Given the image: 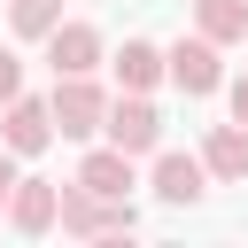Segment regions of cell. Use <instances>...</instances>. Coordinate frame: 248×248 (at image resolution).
Wrapping results in <instances>:
<instances>
[{"instance_id": "6da1fadb", "label": "cell", "mask_w": 248, "mask_h": 248, "mask_svg": "<svg viewBox=\"0 0 248 248\" xmlns=\"http://www.w3.org/2000/svg\"><path fill=\"white\" fill-rule=\"evenodd\" d=\"M54 225L70 232V240H124V232H140V217H132V194L116 202V194H93V186H54Z\"/></svg>"}, {"instance_id": "7a4b0ae2", "label": "cell", "mask_w": 248, "mask_h": 248, "mask_svg": "<svg viewBox=\"0 0 248 248\" xmlns=\"http://www.w3.org/2000/svg\"><path fill=\"white\" fill-rule=\"evenodd\" d=\"M46 116H54V132H62V140H93V132H101V116H108V93L93 85V70H85V78H54Z\"/></svg>"}, {"instance_id": "3957f363", "label": "cell", "mask_w": 248, "mask_h": 248, "mask_svg": "<svg viewBox=\"0 0 248 248\" xmlns=\"http://www.w3.org/2000/svg\"><path fill=\"white\" fill-rule=\"evenodd\" d=\"M101 132H108V147H124V155H155V147H163V108H155L147 93H116L108 116H101Z\"/></svg>"}, {"instance_id": "277c9868", "label": "cell", "mask_w": 248, "mask_h": 248, "mask_svg": "<svg viewBox=\"0 0 248 248\" xmlns=\"http://www.w3.org/2000/svg\"><path fill=\"white\" fill-rule=\"evenodd\" d=\"M163 78H170L186 101L217 93V78H225V70H217V39H202V31H194V39H178V46L163 54Z\"/></svg>"}, {"instance_id": "5b68a950", "label": "cell", "mask_w": 248, "mask_h": 248, "mask_svg": "<svg viewBox=\"0 0 248 248\" xmlns=\"http://www.w3.org/2000/svg\"><path fill=\"white\" fill-rule=\"evenodd\" d=\"M46 140H54V116H46V101H39V93L0 101V147H8V155H39Z\"/></svg>"}, {"instance_id": "8992f818", "label": "cell", "mask_w": 248, "mask_h": 248, "mask_svg": "<svg viewBox=\"0 0 248 248\" xmlns=\"http://www.w3.org/2000/svg\"><path fill=\"white\" fill-rule=\"evenodd\" d=\"M46 62H54V78L101 70V31H93V23H54V31H46Z\"/></svg>"}, {"instance_id": "52a82bcc", "label": "cell", "mask_w": 248, "mask_h": 248, "mask_svg": "<svg viewBox=\"0 0 248 248\" xmlns=\"http://www.w3.org/2000/svg\"><path fill=\"white\" fill-rule=\"evenodd\" d=\"M23 240H39V232H54V178H16L8 186V209H0Z\"/></svg>"}, {"instance_id": "ba28073f", "label": "cell", "mask_w": 248, "mask_h": 248, "mask_svg": "<svg viewBox=\"0 0 248 248\" xmlns=\"http://www.w3.org/2000/svg\"><path fill=\"white\" fill-rule=\"evenodd\" d=\"M155 194H163L170 209H194V202L209 194V170H202V155H155Z\"/></svg>"}, {"instance_id": "9c48e42d", "label": "cell", "mask_w": 248, "mask_h": 248, "mask_svg": "<svg viewBox=\"0 0 248 248\" xmlns=\"http://www.w3.org/2000/svg\"><path fill=\"white\" fill-rule=\"evenodd\" d=\"M202 170L225 178V186H240V178H248V124H209V140H202Z\"/></svg>"}, {"instance_id": "30bf717a", "label": "cell", "mask_w": 248, "mask_h": 248, "mask_svg": "<svg viewBox=\"0 0 248 248\" xmlns=\"http://www.w3.org/2000/svg\"><path fill=\"white\" fill-rule=\"evenodd\" d=\"M78 186H93V194H116V202H124V194H132V155H124V147H93V155L78 163Z\"/></svg>"}, {"instance_id": "8fae6325", "label": "cell", "mask_w": 248, "mask_h": 248, "mask_svg": "<svg viewBox=\"0 0 248 248\" xmlns=\"http://www.w3.org/2000/svg\"><path fill=\"white\" fill-rule=\"evenodd\" d=\"M116 78H124V93H147V85L163 78V46H147V39H124V54H116Z\"/></svg>"}, {"instance_id": "7c38bea8", "label": "cell", "mask_w": 248, "mask_h": 248, "mask_svg": "<svg viewBox=\"0 0 248 248\" xmlns=\"http://www.w3.org/2000/svg\"><path fill=\"white\" fill-rule=\"evenodd\" d=\"M194 23H202V39H240L248 31V0H194Z\"/></svg>"}, {"instance_id": "4fadbf2b", "label": "cell", "mask_w": 248, "mask_h": 248, "mask_svg": "<svg viewBox=\"0 0 248 248\" xmlns=\"http://www.w3.org/2000/svg\"><path fill=\"white\" fill-rule=\"evenodd\" d=\"M8 23H16V39H46L62 23V0H8Z\"/></svg>"}, {"instance_id": "5bb4252c", "label": "cell", "mask_w": 248, "mask_h": 248, "mask_svg": "<svg viewBox=\"0 0 248 248\" xmlns=\"http://www.w3.org/2000/svg\"><path fill=\"white\" fill-rule=\"evenodd\" d=\"M16 93H23V62L0 46V101H16Z\"/></svg>"}, {"instance_id": "9a60e30c", "label": "cell", "mask_w": 248, "mask_h": 248, "mask_svg": "<svg viewBox=\"0 0 248 248\" xmlns=\"http://www.w3.org/2000/svg\"><path fill=\"white\" fill-rule=\"evenodd\" d=\"M16 178H23V170H16V155L0 147V209H8V186H16Z\"/></svg>"}, {"instance_id": "2e32d148", "label": "cell", "mask_w": 248, "mask_h": 248, "mask_svg": "<svg viewBox=\"0 0 248 248\" xmlns=\"http://www.w3.org/2000/svg\"><path fill=\"white\" fill-rule=\"evenodd\" d=\"M232 124H248V78H232Z\"/></svg>"}, {"instance_id": "e0dca14e", "label": "cell", "mask_w": 248, "mask_h": 248, "mask_svg": "<svg viewBox=\"0 0 248 248\" xmlns=\"http://www.w3.org/2000/svg\"><path fill=\"white\" fill-rule=\"evenodd\" d=\"M240 39H248V31H240Z\"/></svg>"}]
</instances>
